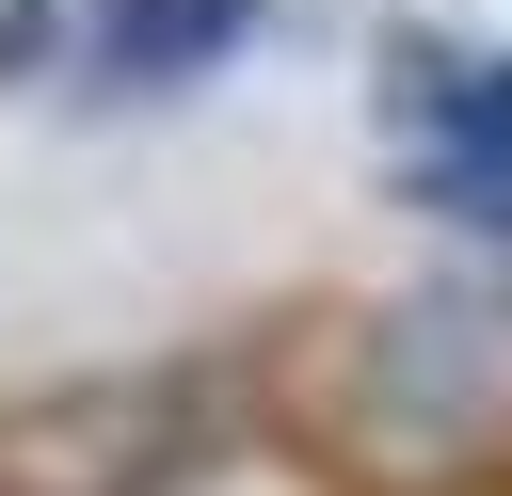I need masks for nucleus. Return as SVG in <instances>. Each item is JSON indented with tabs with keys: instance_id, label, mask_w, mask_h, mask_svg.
<instances>
[{
	"instance_id": "f257e3e1",
	"label": "nucleus",
	"mask_w": 512,
	"mask_h": 496,
	"mask_svg": "<svg viewBox=\"0 0 512 496\" xmlns=\"http://www.w3.org/2000/svg\"><path fill=\"white\" fill-rule=\"evenodd\" d=\"M384 112L432 144V160H416L432 208H464V224L512 240V64H480V48H448V32H384Z\"/></svg>"
},
{
	"instance_id": "f03ea898",
	"label": "nucleus",
	"mask_w": 512,
	"mask_h": 496,
	"mask_svg": "<svg viewBox=\"0 0 512 496\" xmlns=\"http://www.w3.org/2000/svg\"><path fill=\"white\" fill-rule=\"evenodd\" d=\"M160 464H176L160 384H64V400L0 416V496H160Z\"/></svg>"
},
{
	"instance_id": "7ed1b4c3",
	"label": "nucleus",
	"mask_w": 512,
	"mask_h": 496,
	"mask_svg": "<svg viewBox=\"0 0 512 496\" xmlns=\"http://www.w3.org/2000/svg\"><path fill=\"white\" fill-rule=\"evenodd\" d=\"M240 16H256V0H112V16H96V64H112V80H192L208 48H240Z\"/></svg>"
}]
</instances>
